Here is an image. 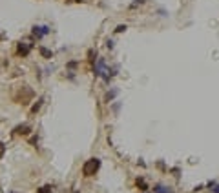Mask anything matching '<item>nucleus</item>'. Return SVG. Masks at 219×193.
<instances>
[{"instance_id": "nucleus-1", "label": "nucleus", "mask_w": 219, "mask_h": 193, "mask_svg": "<svg viewBox=\"0 0 219 193\" xmlns=\"http://www.w3.org/2000/svg\"><path fill=\"white\" fill-rule=\"evenodd\" d=\"M99 168H100V160L99 159H90L84 166H82V175L84 177H92L99 171Z\"/></svg>"}, {"instance_id": "nucleus-2", "label": "nucleus", "mask_w": 219, "mask_h": 193, "mask_svg": "<svg viewBox=\"0 0 219 193\" xmlns=\"http://www.w3.org/2000/svg\"><path fill=\"white\" fill-rule=\"evenodd\" d=\"M31 33H33V37H37V38H42V37L50 35V28H48V26H35Z\"/></svg>"}, {"instance_id": "nucleus-3", "label": "nucleus", "mask_w": 219, "mask_h": 193, "mask_svg": "<svg viewBox=\"0 0 219 193\" xmlns=\"http://www.w3.org/2000/svg\"><path fill=\"white\" fill-rule=\"evenodd\" d=\"M29 51H31V44L20 42V44L16 46V55H20V57H28V55H29Z\"/></svg>"}, {"instance_id": "nucleus-4", "label": "nucleus", "mask_w": 219, "mask_h": 193, "mask_svg": "<svg viewBox=\"0 0 219 193\" xmlns=\"http://www.w3.org/2000/svg\"><path fill=\"white\" fill-rule=\"evenodd\" d=\"M108 71H106V67H104V60L100 58V60H97V64H95V75H100V77H104L106 80H108Z\"/></svg>"}, {"instance_id": "nucleus-5", "label": "nucleus", "mask_w": 219, "mask_h": 193, "mask_svg": "<svg viewBox=\"0 0 219 193\" xmlns=\"http://www.w3.org/2000/svg\"><path fill=\"white\" fill-rule=\"evenodd\" d=\"M13 131H15V133H18V135H29L31 128H29L28 124H22V126H16V128H15Z\"/></svg>"}, {"instance_id": "nucleus-6", "label": "nucleus", "mask_w": 219, "mask_h": 193, "mask_svg": "<svg viewBox=\"0 0 219 193\" xmlns=\"http://www.w3.org/2000/svg\"><path fill=\"white\" fill-rule=\"evenodd\" d=\"M38 51H40V55L44 57V58H51L53 57V53H51V49H48V47H38Z\"/></svg>"}, {"instance_id": "nucleus-7", "label": "nucleus", "mask_w": 219, "mask_h": 193, "mask_svg": "<svg viewBox=\"0 0 219 193\" xmlns=\"http://www.w3.org/2000/svg\"><path fill=\"white\" fill-rule=\"evenodd\" d=\"M42 102H44V99H38V100H37V104H35V106L31 108V113H33V115H35V113H37V111L40 109V106H42Z\"/></svg>"}, {"instance_id": "nucleus-8", "label": "nucleus", "mask_w": 219, "mask_h": 193, "mask_svg": "<svg viewBox=\"0 0 219 193\" xmlns=\"http://www.w3.org/2000/svg\"><path fill=\"white\" fill-rule=\"evenodd\" d=\"M155 193H172L168 188H164V186H155V189H153Z\"/></svg>"}, {"instance_id": "nucleus-9", "label": "nucleus", "mask_w": 219, "mask_h": 193, "mask_svg": "<svg viewBox=\"0 0 219 193\" xmlns=\"http://www.w3.org/2000/svg\"><path fill=\"white\" fill-rule=\"evenodd\" d=\"M37 193H51V188H50V186H44V188L37 189Z\"/></svg>"}, {"instance_id": "nucleus-10", "label": "nucleus", "mask_w": 219, "mask_h": 193, "mask_svg": "<svg viewBox=\"0 0 219 193\" xmlns=\"http://www.w3.org/2000/svg\"><path fill=\"white\" fill-rule=\"evenodd\" d=\"M115 31H117V33H122V31H126V26H119Z\"/></svg>"}, {"instance_id": "nucleus-11", "label": "nucleus", "mask_w": 219, "mask_h": 193, "mask_svg": "<svg viewBox=\"0 0 219 193\" xmlns=\"http://www.w3.org/2000/svg\"><path fill=\"white\" fill-rule=\"evenodd\" d=\"M68 67H71V69H73V67H77V62H70V64H68Z\"/></svg>"}, {"instance_id": "nucleus-12", "label": "nucleus", "mask_w": 219, "mask_h": 193, "mask_svg": "<svg viewBox=\"0 0 219 193\" xmlns=\"http://www.w3.org/2000/svg\"><path fill=\"white\" fill-rule=\"evenodd\" d=\"M77 2H82V0H77Z\"/></svg>"}]
</instances>
